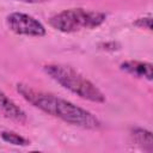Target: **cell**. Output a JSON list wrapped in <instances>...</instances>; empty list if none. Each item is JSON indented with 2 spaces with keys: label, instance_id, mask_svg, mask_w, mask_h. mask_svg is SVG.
Masks as SVG:
<instances>
[{
  "label": "cell",
  "instance_id": "6da1fadb",
  "mask_svg": "<svg viewBox=\"0 0 153 153\" xmlns=\"http://www.w3.org/2000/svg\"><path fill=\"white\" fill-rule=\"evenodd\" d=\"M17 91L35 108L53 117L60 118L71 126L92 130L102 127L100 121L92 112L75 105L69 100L56 97L51 93L37 91L26 84H17Z\"/></svg>",
  "mask_w": 153,
  "mask_h": 153
},
{
  "label": "cell",
  "instance_id": "7a4b0ae2",
  "mask_svg": "<svg viewBox=\"0 0 153 153\" xmlns=\"http://www.w3.org/2000/svg\"><path fill=\"white\" fill-rule=\"evenodd\" d=\"M43 69L54 81L75 96L93 103L105 102V94L74 68L61 63H49L45 65Z\"/></svg>",
  "mask_w": 153,
  "mask_h": 153
},
{
  "label": "cell",
  "instance_id": "3957f363",
  "mask_svg": "<svg viewBox=\"0 0 153 153\" xmlns=\"http://www.w3.org/2000/svg\"><path fill=\"white\" fill-rule=\"evenodd\" d=\"M106 19V14L99 11L85 8H69L61 11L49 19V24L55 30L63 33H73L81 30H92L100 26Z\"/></svg>",
  "mask_w": 153,
  "mask_h": 153
},
{
  "label": "cell",
  "instance_id": "277c9868",
  "mask_svg": "<svg viewBox=\"0 0 153 153\" xmlns=\"http://www.w3.org/2000/svg\"><path fill=\"white\" fill-rule=\"evenodd\" d=\"M6 25L12 32L20 36L42 37L45 35V27L39 20L22 12L10 13L6 17Z\"/></svg>",
  "mask_w": 153,
  "mask_h": 153
},
{
  "label": "cell",
  "instance_id": "5b68a950",
  "mask_svg": "<svg viewBox=\"0 0 153 153\" xmlns=\"http://www.w3.org/2000/svg\"><path fill=\"white\" fill-rule=\"evenodd\" d=\"M0 110L4 112V115L8 118H11L14 122H18L20 124L26 123V114L24 110L17 105L10 97H7L1 90H0Z\"/></svg>",
  "mask_w": 153,
  "mask_h": 153
},
{
  "label": "cell",
  "instance_id": "8992f818",
  "mask_svg": "<svg viewBox=\"0 0 153 153\" xmlns=\"http://www.w3.org/2000/svg\"><path fill=\"white\" fill-rule=\"evenodd\" d=\"M120 68L126 72L127 74H130L131 76L140 78V79H146L148 81L152 80L153 78V72H152V63L149 62H143V61H124L121 63Z\"/></svg>",
  "mask_w": 153,
  "mask_h": 153
},
{
  "label": "cell",
  "instance_id": "52a82bcc",
  "mask_svg": "<svg viewBox=\"0 0 153 153\" xmlns=\"http://www.w3.org/2000/svg\"><path fill=\"white\" fill-rule=\"evenodd\" d=\"M131 140L135 145L140 146L145 151L152 152L153 149V140H152V133L149 130L142 129V128H134L131 130Z\"/></svg>",
  "mask_w": 153,
  "mask_h": 153
},
{
  "label": "cell",
  "instance_id": "ba28073f",
  "mask_svg": "<svg viewBox=\"0 0 153 153\" xmlns=\"http://www.w3.org/2000/svg\"><path fill=\"white\" fill-rule=\"evenodd\" d=\"M0 136L4 141H6L7 143H11V145H14V146H27L30 143V141L27 139H25L24 136L17 134L14 131H11V130L1 131Z\"/></svg>",
  "mask_w": 153,
  "mask_h": 153
},
{
  "label": "cell",
  "instance_id": "9c48e42d",
  "mask_svg": "<svg viewBox=\"0 0 153 153\" xmlns=\"http://www.w3.org/2000/svg\"><path fill=\"white\" fill-rule=\"evenodd\" d=\"M134 25L140 27V29H146V30H152V17L151 16H147V17H141V18H137L135 22H134Z\"/></svg>",
  "mask_w": 153,
  "mask_h": 153
},
{
  "label": "cell",
  "instance_id": "30bf717a",
  "mask_svg": "<svg viewBox=\"0 0 153 153\" xmlns=\"http://www.w3.org/2000/svg\"><path fill=\"white\" fill-rule=\"evenodd\" d=\"M116 45H117V43H115V42H108V43H102L99 47H103L102 49H105V50H115V49H117L116 48Z\"/></svg>",
  "mask_w": 153,
  "mask_h": 153
},
{
  "label": "cell",
  "instance_id": "8fae6325",
  "mask_svg": "<svg viewBox=\"0 0 153 153\" xmlns=\"http://www.w3.org/2000/svg\"><path fill=\"white\" fill-rule=\"evenodd\" d=\"M20 1H24V2H43V1H47V0H20Z\"/></svg>",
  "mask_w": 153,
  "mask_h": 153
}]
</instances>
